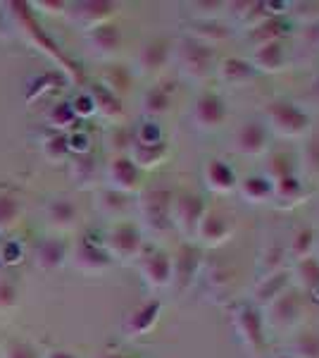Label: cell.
<instances>
[{"mask_svg": "<svg viewBox=\"0 0 319 358\" xmlns=\"http://www.w3.org/2000/svg\"><path fill=\"white\" fill-rule=\"evenodd\" d=\"M167 153H170V146L167 141L160 143H138L131 138V146H129V158L131 163L138 167V170H153L165 163Z\"/></svg>", "mask_w": 319, "mask_h": 358, "instance_id": "cell-25", "label": "cell"}, {"mask_svg": "<svg viewBox=\"0 0 319 358\" xmlns=\"http://www.w3.org/2000/svg\"><path fill=\"white\" fill-rule=\"evenodd\" d=\"M298 167L303 177L319 179V134H312L303 141L298 153Z\"/></svg>", "mask_w": 319, "mask_h": 358, "instance_id": "cell-35", "label": "cell"}, {"mask_svg": "<svg viewBox=\"0 0 319 358\" xmlns=\"http://www.w3.org/2000/svg\"><path fill=\"white\" fill-rule=\"evenodd\" d=\"M286 258H288V251L283 246H267L265 251L260 253V261H258V280L260 277L286 270Z\"/></svg>", "mask_w": 319, "mask_h": 358, "instance_id": "cell-36", "label": "cell"}, {"mask_svg": "<svg viewBox=\"0 0 319 358\" xmlns=\"http://www.w3.org/2000/svg\"><path fill=\"white\" fill-rule=\"evenodd\" d=\"M291 287H293V282H291V270L288 268L281 270V273L260 277L258 285L253 287V301L251 303L262 310L267 303H272L274 299H279L281 294H286Z\"/></svg>", "mask_w": 319, "mask_h": 358, "instance_id": "cell-18", "label": "cell"}, {"mask_svg": "<svg viewBox=\"0 0 319 358\" xmlns=\"http://www.w3.org/2000/svg\"><path fill=\"white\" fill-rule=\"evenodd\" d=\"M229 120V108L226 101L217 91H202L195 101L193 110H191V122L202 134H212V131L222 129Z\"/></svg>", "mask_w": 319, "mask_h": 358, "instance_id": "cell-8", "label": "cell"}, {"mask_svg": "<svg viewBox=\"0 0 319 358\" xmlns=\"http://www.w3.org/2000/svg\"><path fill=\"white\" fill-rule=\"evenodd\" d=\"M272 201L269 203L274 208H279V210H291L295 206H303L307 201V192L305 182L300 179L298 175H291V177H283L279 182L272 184Z\"/></svg>", "mask_w": 319, "mask_h": 358, "instance_id": "cell-16", "label": "cell"}, {"mask_svg": "<svg viewBox=\"0 0 319 358\" xmlns=\"http://www.w3.org/2000/svg\"><path fill=\"white\" fill-rule=\"evenodd\" d=\"M229 320L236 339L251 358H265L267 354V327L262 310L251 301H239L229 306Z\"/></svg>", "mask_w": 319, "mask_h": 358, "instance_id": "cell-1", "label": "cell"}, {"mask_svg": "<svg viewBox=\"0 0 319 358\" xmlns=\"http://www.w3.org/2000/svg\"><path fill=\"white\" fill-rule=\"evenodd\" d=\"M188 8H193V20H217V15L224 13L226 3L210 0V3H191Z\"/></svg>", "mask_w": 319, "mask_h": 358, "instance_id": "cell-43", "label": "cell"}, {"mask_svg": "<svg viewBox=\"0 0 319 358\" xmlns=\"http://www.w3.org/2000/svg\"><path fill=\"white\" fill-rule=\"evenodd\" d=\"M236 189H239L243 201H248L253 206H262L272 201V189L274 187H272V182L265 175H248L241 179Z\"/></svg>", "mask_w": 319, "mask_h": 358, "instance_id": "cell-30", "label": "cell"}, {"mask_svg": "<svg viewBox=\"0 0 319 358\" xmlns=\"http://www.w3.org/2000/svg\"><path fill=\"white\" fill-rule=\"evenodd\" d=\"M72 258H74V268L81 270V273H103V270H107L112 265V258L105 251V246H96L89 239L79 241Z\"/></svg>", "mask_w": 319, "mask_h": 358, "instance_id": "cell-22", "label": "cell"}, {"mask_svg": "<svg viewBox=\"0 0 319 358\" xmlns=\"http://www.w3.org/2000/svg\"><path fill=\"white\" fill-rule=\"evenodd\" d=\"M202 268V248L193 241H184L172 256V287L186 294L195 287Z\"/></svg>", "mask_w": 319, "mask_h": 358, "instance_id": "cell-7", "label": "cell"}, {"mask_svg": "<svg viewBox=\"0 0 319 358\" xmlns=\"http://www.w3.org/2000/svg\"><path fill=\"white\" fill-rule=\"evenodd\" d=\"M65 15L74 27L94 31L98 27L110 24V20L117 15V5L110 0H84V3H69Z\"/></svg>", "mask_w": 319, "mask_h": 358, "instance_id": "cell-10", "label": "cell"}, {"mask_svg": "<svg viewBox=\"0 0 319 358\" xmlns=\"http://www.w3.org/2000/svg\"><path fill=\"white\" fill-rule=\"evenodd\" d=\"M305 313L303 306V294L288 289L286 294H281L279 299H274L272 303H267L262 308V320L267 332H281L288 334L300 325Z\"/></svg>", "mask_w": 319, "mask_h": 358, "instance_id": "cell-4", "label": "cell"}, {"mask_svg": "<svg viewBox=\"0 0 319 358\" xmlns=\"http://www.w3.org/2000/svg\"><path fill=\"white\" fill-rule=\"evenodd\" d=\"M43 155L50 160V163H57V160H65L69 155V136L65 134H53L50 138H45L43 143Z\"/></svg>", "mask_w": 319, "mask_h": 358, "instance_id": "cell-41", "label": "cell"}, {"mask_svg": "<svg viewBox=\"0 0 319 358\" xmlns=\"http://www.w3.org/2000/svg\"><path fill=\"white\" fill-rule=\"evenodd\" d=\"M77 120L79 117H77V113H74L72 103H57L48 113V122L53 124L55 129H69Z\"/></svg>", "mask_w": 319, "mask_h": 358, "instance_id": "cell-42", "label": "cell"}, {"mask_svg": "<svg viewBox=\"0 0 319 358\" xmlns=\"http://www.w3.org/2000/svg\"><path fill=\"white\" fill-rule=\"evenodd\" d=\"M288 34V24L283 17H269L267 22H262L260 27L251 29L246 31V38L255 45H262V43H272V41H281L283 36Z\"/></svg>", "mask_w": 319, "mask_h": 358, "instance_id": "cell-32", "label": "cell"}, {"mask_svg": "<svg viewBox=\"0 0 319 358\" xmlns=\"http://www.w3.org/2000/svg\"><path fill=\"white\" fill-rule=\"evenodd\" d=\"M186 36L205 45H219L231 38V27L219 20H193L186 27Z\"/></svg>", "mask_w": 319, "mask_h": 358, "instance_id": "cell-24", "label": "cell"}, {"mask_svg": "<svg viewBox=\"0 0 319 358\" xmlns=\"http://www.w3.org/2000/svg\"><path fill=\"white\" fill-rule=\"evenodd\" d=\"M133 141H138V143H160V141H165V136H162L160 124L150 120V122H143L141 127H138Z\"/></svg>", "mask_w": 319, "mask_h": 358, "instance_id": "cell-44", "label": "cell"}, {"mask_svg": "<svg viewBox=\"0 0 319 358\" xmlns=\"http://www.w3.org/2000/svg\"><path fill=\"white\" fill-rule=\"evenodd\" d=\"M22 217V206L15 196L0 194V232L13 229Z\"/></svg>", "mask_w": 319, "mask_h": 358, "instance_id": "cell-40", "label": "cell"}, {"mask_svg": "<svg viewBox=\"0 0 319 358\" xmlns=\"http://www.w3.org/2000/svg\"><path fill=\"white\" fill-rule=\"evenodd\" d=\"M288 356L291 358H319V332L305 330L298 332L291 339L288 346Z\"/></svg>", "mask_w": 319, "mask_h": 358, "instance_id": "cell-38", "label": "cell"}, {"mask_svg": "<svg viewBox=\"0 0 319 358\" xmlns=\"http://www.w3.org/2000/svg\"><path fill=\"white\" fill-rule=\"evenodd\" d=\"M89 96H91V101H94L96 113L101 115V117L110 120V122H117V120L124 117V106H121V98L114 94V91H110L105 84L91 86Z\"/></svg>", "mask_w": 319, "mask_h": 358, "instance_id": "cell-27", "label": "cell"}, {"mask_svg": "<svg viewBox=\"0 0 319 358\" xmlns=\"http://www.w3.org/2000/svg\"><path fill=\"white\" fill-rule=\"evenodd\" d=\"M269 129L262 120H248L234 134V151L243 158H258L269 148Z\"/></svg>", "mask_w": 319, "mask_h": 358, "instance_id": "cell-12", "label": "cell"}, {"mask_svg": "<svg viewBox=\"0 0 319 358\" xmlns=\"http://www.w3.org/2000/svg\"><path fill=\"white\" fill-rule=\"evenodd\" d=\"M172 55L177 57L179 72L186 79H191V82H207V79H212L214 72H217V55H214V48L193 41V38H188V36H184L181 41L177 43Z\"/></svg>", "mask_w": 319, "mask_h": 358, "instance_id": "cell-3", "label": "cell"}, {"mask_svg": "<svg viewBox=\"0 0 319 358\" xmlns=\"http://www.w3.org/2000/svg\"><path fill=\"white\" fill-rule=\"evenodd\" d=\"M172 53H174V48L167 38H155V41L146 43L136 57L138 72H141L143 77H153V74L162 72V69L170 65Z\"/></svg>", "mask_w": 319, "mask_h": 358, "instance_id": "cell-15", "label": "cell"}, {"mask_svg": "<svg viewBox=\"0 0 319 358\" xmlns=\"http://www.w3.org/2000/svg\"><path fill=\"white\" fill-rule=\"evenodd\" d=\"M202 287H205V296L207 301L214 306H231L234 303V289H236V280L234 273L224 265L210 268L202 275Z\"/></svg>", "mask_w": 319, "mask_h": 358, "instance_id": "cell-13", "label": "cell"}, {"mask_svg": "<svg viewBox=\"0 0 319 358\" xmlns=\"http://www.w3.org/2000/svg\"><path fill=\"white\" fill-rule=\"evenodd\" d=\"M231 234H234L231 222L226 220L224 215H219V213L207 210L198 224V232H195L193 241H198V244L205 248H217V246H224L226 241L231 239Z\"/></svg>", "mask_w": 319, "mask_h": 358, "instance_id": "cell-14", "label": "cell"}, {"mask_svg": "<svg viewBox=\"0 0 319 358\" xmlns=\"http://www.w3.org/2000/svg\"><path fill=\"white\" fill-rule=\"evenodd\" d=\"M67 258V248L62 244L60 239H43L40 244L36 246V253H34V261L40 270L50 273V270L60 268Z\"/></svg>", "mask_w": 319, "mask_h": 358, "instance_id": "cell-31", "label": "cell"}, {"mask_svg": "<svg viewBox=\"0 0 319 358\" xmlns=\"http://www.w3.org/2000/svg\"><path fill=\"white\" fill-rule=\"evenodd\" d=\"M17 285L8 277H0V310H8V308H15L17 306Z\"/></svg>", "mask_w": 319, "mask_h": 358, "instance_id": "cell-45", "label": "cell"}, {"mask_svg": "<svg viewBox=\"0 0 319 358\" xmlns=\"http://www.w3.org/2000/svg\"><path fill=\"white\" fill-rule=\"evenodd\" d=\"M138 270H141L146 285L153 287V289L172 287V256L167 251H160V248L146 251L143 248L141 258H138Z\"/></svg>", "mask_w": 319, "mask_h": 358, "instance_id": "cell-11", "label": "cell"}, {"mask_svg": "<svg viewBox=\"0 0 319 358\" xmlns=\"http://www.w3.org/2000/svg\"><path fill=\"white\" fill-rule=\"evenodd\" d=\"M276 358H291V356H288V354H281V356H276Z\"/></svg>", "mask_w": 319, "mask_h": 358, "instance_id": "cell-53", "label": "cell"}, {"mask_svg": "<svg viewBox=\"0 0 319 358\" xmlns=\"http://www.w3.org/2000/svg\"><path fill=\"white\" fill-rule=\"evenodd\" d=\"M315 241H317V232H315V229H310V227L295 229L291 244H288V248H286L288 258H291V261L295 263V261H300V258L312 256V253H315Z\"/></svg>", "mask_w": 319, "mask_h": 358, "instance_id": "cell-37", "label": "cell"}, {"mask_svg": "<svg viewBox=\"0 0 319 358\" xmlns=\"http://www.w3.org/2000/svg\"><path fill=\"white\" fill-rule=\"evenodd\" d=\"M107 182H110V189L129 196L131 192H136L138 184H141V170L131 163L129 155H117V158H112L107 165Z\"/></svg>", "mask_w": 319, "mask_h": 358, "instance_id": "cell-17", "label": "cell"}, {"mask_svg": "<svg viewBox=\"0 0 319 358\" xmlns=\"http://www.w3.org/2000/svg\"><path fill=\"white\" fill-rule=\"evenodd\" d=\"M172 199L170 189H148L138 199L141 222L150 232H170L172 229Z\"/></svg>", "mask_w": 319, "mask_h": 358, "instance_id": "cell-6", "label": "cell"}, {"mask_svg": "<svg viewBox=\"0 0 319 358\" xmlns=\"http://www.w3.org/2000/svg\"><path fill=\"white\" fill-rule=\"evenodd\" d=\"M202 179H205V187L210 189L212 194H231L239 187L236 170L222 158L207 160L205 170H202Z\"/></svg>", "mask_w": 319, "mask_h": 358, "instance_id": "cell-20", "label": "cell"}, {"mask_svg": "<svg viewBox=\"0 0 319 358\" xmlns=\"http://www.w3.org/2000/svg\"><path fill=\"white\" fill-rule=\"evenodd\" d=\"M105 251L112 261H136L143 253V236L138 224L133 222H117L107 232Z\"/></svg>", "mask_w": 319, "mask_h": 358, "instance_id": "cell-9", "label": "cell"}, {"mask_svg": "<svg viewBox=\"0 0 319 358\" xmlns=\"http://www.w3.org/2000/svg\"><path fill=\"white\" fill-rule=\"evenodd\" d=\"M312 256H317L319 258V234H317V241H315V253Z\"/></svg>", "mask_w": 319, "mask_h": 358, "instance_id": "cell-51", "label": "cell"}, {"mask_svg": "<svg viewBox=\"0 0 319 358\" xmlns=\"http://www.w3.org/2000/svg\"><path fill=\"white\" fill-rule=\"evenodd\" d=\"M119 45H121V34L112 22L89 31V48L98 57H112L119 50Z\"/></svg>", "mask_w": 319, "mask_h": 358, "instance_id": "cell-28", "label": "cell"}, {"mask_svg": "<svg viewBox=\"0 0 319 358\" xmlns=\"http://www.w3.org/2000/svg\"><path fill=\"white\" fill-rule=\"evenodd\" d=\"M3 261L8 263V265L22 261V248H20V244H15V241L5 244V248H3Z\"/></svg>", "mask_w": 319, "mask_h": 358, "instance_id": "cell-49", "label": "cell"}, {"mask_svg": "<svg viewBox=\"0 0 319 358\" xmlns=\"http://www.w3.org/2000/svg\"><path fill=\"white\" fill-rule=\"evenodd\" d=\"M214 77H217L224 86H236V89H241V86L251 84L253 79L258 77V72L253 69L251 60L231 55V57H224V60L217 62V72H214Z\"/></svg>", "mask_w": 319, "mask_h": 358, "instance_id": "cell-21", "label": "cell"}, {"mask_svg": "<svg viewBox=\"0 0 319 358\" xmlns=\"http://www.w3.org/2000/svg\"><path fill=\"white\" fill-rule=\"evenodd\" d=\"M262 115L269 134L281 138H303L312 129V115L293 101H269L262 108Z\"/></svg>", "mask_w": 319, "mask_h": 358, "instance_id": "cell-2", "label": "cell"}, {"mask_svg": "<svg viewBox=\"0 0 319 358\" xmlns=\"http://www.w3.org/2000/svg\"><path fill=\"white\" fill-rule=\"evenodd\" d=\"M291 175H295V163H293L291 153L279 151V153L269 155V160H267V165H265V177L269 179L272 184Z\"/></svg>", "mask_w": 319, "mask_h": 358, "instance_id": "cell-39", "label": "cell"}, {"mask_svg": "<svg viewBox=\"0 0 319 358\" xmlns=\"http://www.w3.org/2000/svg\"><path fill=\"white\" fill-rule=\"evenodd\" d=\"M72 108H74V113H77V117H89V115L96 113V106L89 94H81L77 101L72 103Z\"/></svg>", "mask_w": 319, "mask_h": 358, "instance_id": "cell-47", "label": "cell"}, {"mask_svg": "<svg viewBox=\"0 0 319 358\" xmlns=\"http://www.w3.org/2000/svg\"><path fill=\"white\" fill-rule=\"evenodd\" d=\"M96 208L98 213H103L105 217H121L126 210L131 208V201L126 194L121 192H114V189H101V192L96 194Z\"/></svg>", "mask_w": 319, "mask_h": 358, "instance_id": "cell-33", "label": "cell"}, {"mask_svg": "<svg viewBox=\"0 0 319 358\" xmlns=\"http://www.w3.org/2000/svg\"><path fill=\"white\" fill-rule=\"evenodd\" d=\"M291 282H295V287H298L295 292L307 294V296L319 292V258L307 256L295 261L291 268Z\"/></svg>", "mask_w": 319, "mask_h": 358, "instance_id": "cell-26", "label": "cell"}, {"mask_svg": "<svg viewBox=\"0 0 319 358\" xmlns=\"http://www.w3.org/2000/svg\"><path fill=\"white\" fill-rule=\"evenodd\" d=\"M205 213H207V206L200 194H195V192L177 194L172 199V227L186 241H193Z\"/></svg>", "mask_w": 319, "mask_h": 358, "instance_id": "cell-5", "label": "cell"}, {"mask_svg": "<svg viewBox=\"0 0 319 358\" xmlns=\"http://www.w3.org/2000/svg\"><path fill=\"white\" fill-rule=\"evenodd\" d=\"M172 98H174V84H155L143 94V113L148 117H162V115L170 113L172 108Z\"/></svg>", "mask_w": 319, "mask_h": 358, "instance_id": "cell-29", "label": "cell"}, {"mask_svg": "<svg viewBox=\"0 0 319 358\" xmlns=\"http://www.w3.org/2000/svg\"><path fill=\"white\" fill-rule=\"evenodd\" d=\"M103 358H129V356H121V354H107V356H103Z\"/></svg>", "mask_w": 319, "mask_h": 358, "instance_id": "cell-52", "label": "cell"}, {"mask_svg": "<svg viewBox=\"0 0 319 358\" xmlns=\"http://www.w3.org/2000/svg\"><path fill=\"white\" fill-rule=\"evenodd\" d=\"M45 358H77V356H72L69 351H50Z\"/></svg>", "mask_w": 319, "mask_h": 358, "instance_id": "cell-50", "label": "cell"}, {"mask_svg": "<svg viewBox=\"0 0 319 358\" xmlns=\"http://www.w3.org/2000/svg\"><path fill=\"white\" fill-rule=\"evenodd\" d=\"M45 215H48V222L53 224V227L72 229L79 220V208L69 199H55V201H50Z\"/></svg>", "mask_w": 319, "mask_h": 358, "instance_id": "cell-34", "label": "cell"}, {"mask_svg": "<svg viewBox=\"0 0 319 358\" xmlns=\"http://www.w3.org/2000/svg\"><path fill=\"white\" fill-rule=\"evenodd\" d=\"M0 358H36V351H34L29 344L13 342V344H8L3 351H0Z\"/></svg>", "mask_w": 319, "mask_h": 358, "instance_id": "cell-46", "label": "cell"}, {"mask_svg": "<svg viewBox=\"0 0 319 358\" xmlns=\"http://www.w3.org/2000/svg\"><path fill=\"white\" fill-rule=\"evenodd\" d=\"M160 313H162V303L158 299H150V301L141 303L138 308L131 310L124 322V332L129 334V337H143V334H148L158 325Z\"/></svg>", "mask_w": 319, "mask_h": 358, "instance_id": "cell-23", "label": "cell"}, {"mask_svg": "<svg viewBox=\"0 0 319 358\" xmlns=\"http://www.w3.org/2000/svg\"><path fill=\"white\" fill-rule=\"evenodd\" d=\"M67 5L69 3H62V0H38L36 8L45 10L48 15H62V13H67Z\"/></svg>", "mask_w": 319, "mask_h": 358, "instance_id": "cell-48", "label": "cell"}, {"mask_svg": "<svg viewBox=\"0 0 319 358\" xmlns=\"http://www.w3.org/2000/svg\"><path fill=\"white\" fill-rule=\"evenodd\" d=\"M251 65H253V69L258 74L260 72H262V74L283 72L286 65H288V55H286V48H283V41H272V43L255 45Z\"/></svg>", "mask_w": 319, "mask_h": 358, "instance_id": "cell-19", "label": "cell"}]
</instances>
